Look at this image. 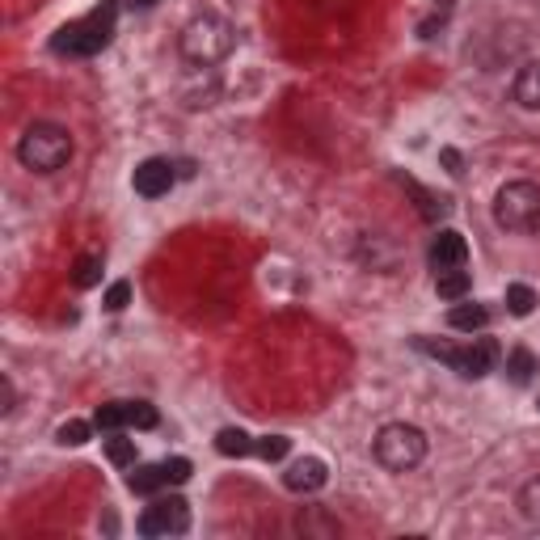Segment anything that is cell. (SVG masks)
Instances as JSON below:
<instances>
[{"label":"cell","mask_w":540,"mask_h":540,"mask_svg":"<svg viewBox=\"0 0 540 540\" xmlns=\"http://www.w3.org/2000/svg\"><path fill=\"white\" fill-rule=\"evenodd\" d=\"M181 59L186 64H199V68H211V64H220V59L233 56L236 47V26L228 17L220 13H199L190 26L181 30Z\"/></svg>","instance_id":"cell-1"},{"label":"cell","mask_w":540,"mask_h":540,"mask_svg":"<svg viewBox=\"0 0 540 540\" xmlns=\"http://www.w3.org/2000/svg\"><path fill=\"white\" fill-rule=\"evenodd\" d=\"M114 17H119V0H102L89 17L59 30L56 39H51V51L56 56H76V59H89L97 51H106L114 39Z\"/></svg>","instance_id":"cell-2"},{"label":"cell","mask_w":540,"mask_h":540,"mask_svg":"<svg viewBox=\"0 0 540 540\" xmlns=\"http://www.w3.org/2000/svg\"><path fill=\"white\" fill-rule=\"evenodd\" d=\"M17 161L30 173H56L72 161V136L59 123H30L17 139Z\"/></svg>","instance_id":"cell-3"},{"label":"cell","mask_w":540,"mask_h":540,"mask_svg":"<svg viewBox=\"0 0 540 540\" xmlns=\"http://www.w3.org/2000/svg\"><path fill=\"white\" fill-rule=\"evenodd\" d=\"M494 224L507 233H540V186L536 181H507L494 194Z\"/></svg>","instance_id":"cell-4"},{"label":"cell","mask_w":540,"mask_h":540,"mask_svg":"<svg viewBox=\"0 0 540 540\" xmlns=\"http://www.w3.org/2000/svg\"><path fill=\"white\" fill-rule=\"evenodd\" d=\"M372 452L388 473H410L427 456V435L418 427H410V422H388V427L376 430Z\"/></svg>","instance_id":"cell-5"},{"label":"cell","mask_w":540,"mask_h":540,"mask_svg":"<svg viewBox=\"0 0 540 540\" xmlns=\"http://www.w3.org/2000/svg\"><path fill=\"white\" fill-rule=\"evenodd\" d=\"M418 350H427V355H435V359H444L452 372L469 376V380H482V376L494 367V359H499V347L485 342V338H477V342H469V347H444V342H427V338H418Z\"/></svg>","instance_id":"cell-6"},{"label":"cell","mask_w":540,"mask_h":540,"mask_svg":"<svg viewBox=\"0 0 540 540\" xmlns=\"http://www.w3.org/2000/svg\"><path fill=\"white\" fill-rule=\"evenodd\" d=\"M186 527H190V502L178 499V494L156 499L139 515V536H181Z\"/></svg>","instance_id":"cell-7"},{"label":"cell","mask_w":540,"mask_h":540,"mask_svg":"<svg viewBox=\"0 0 540 540\" xmlns=\"http://www.w3.org/2000/svg\"><path fill=\"white\" fill-rule=\"evenodd\" d=\"M136 194H144V199H161V194H169V186H173V165H169L165 156H148V161H139L136 165Z\"/></svg>","instance_id":"cell-8"},{"label":"cell","mask_w":540,"mask_h":540,"mask_svg":"<svg viewBox=\"0 0 540 540\" xmlns=\"http://www.w3.org/2000/svg\"><path fill=\"white\" fill-rule=\"evenodd\" d=\"M325 460L321 456H305V460H296L288 473H283V485L288 490H296V494H313V490H321L325 485Z\"/></svg>","instance_id":"cell-9"},{"label":"cell","mask_w":540,"mask_h":540,"mask_svg":"<svg viewBox=\"0 0 540 540\" xmlns=\"http://www.w3.org/2000/svg\"><path fill=\"white\" fill-rule=\"evenodd\" d=\"M469 258V245H465V236L456 228H444V233L430 241V266L435 270H452V266H465Z\"/></svg>","instance_id":"cell-10"},{"label":"cell","mask_w":540,"mask_h":540,"mask_svg":"<svg viewBox=\"0 0 540 540\" xmlns=\"http://www.w3.org/2000/svg\"><path fill=\"white\" fill-rule=\"evenodd\" d=\"M511 97L524 111H540V59H532V64H524V68L515 72Z\"/></svg>","instance_id":"cell-11"},{"label":"cell","mask_w":540,"mask_h":540,"mask_svg":"<svg viewBox=\"0 0 540 540\" xmlns=\"http://www.w3.org/2000/svg\"><path fill=\"white\" fill-rule=\"evenodd\" d=\"M473 288V275L469 270H460V266H452V270H439L435 275V291L444 296V300H465Z\"/></svg>","instance_id":"cell-12"},{"label":"cell","mask_w":540,"mask_h":540,"mask_svg":"<svg viewBox=\"0 0 540 540\" xmlns=\"http://www.w3.org/2000/svg\"><path fill=\"white\" fill-rule=\"evenodd\" d=\"M447 325H452V330H465V333L485 330V325H490V308L485 305H456L447 313Z\"/></svg>","instance_id":"cell-13"},{"label":"cell","mask_w":540,"mask_h":540,"mask_svg":"<svg viewBox=\"0 0 540 540\" xmlns=\"http://www.w3.org/2000/svg\"><path fill=\"white\" fill-rule=\"evenodd\" d=\"M540 372V359L532 355V350L524 347H515L511 355H507V376H511L515 385H532V376Z\"/></svg>","instance_id":"cell-14"},{"label":"cell","mask_w":540,"mask_h":540,"mask_svg":"<svg viewBox=\"0 0 540 540\" xmlns=\"http://www.w3.org/2000/svg\"><path fill=\"white\" fill-rule=\"evenodd\" d=\"M253 447L258 444H253L241 427H224L220 435H216V452H220V456H250Z\"/></svg>","instance_id":"cell-15"},{"label":"cell","mask_w":540,"mask_h":540,"mask_svg":"<svg viewBox=\"0 0 540 540\" xmlns=\"http://www.w3.org/2000/svg\"><path fill=\"white\" fill-rule=\"evenodd\" d=\"M161 485H169L161 465H139V469L127 477V490H131V494H156Z\"/></svg>","instance_id":"cell-16"},{"label":"cell","mask_w":540,"mask_h":540,"mask_svg":"<svg viewBox=\"0 0 540 540\" xmlns=\"http://www.w3.org/2000/svg\"><path fill=\"white\" fill-rule=\"evenodd\" d=\"M72 283L76 288H93V283H102V253H81L76 262H72Z\"/></svg>","instance_id":"cell-17"},{"label":"cell","mask_w":540,"mask_h":540,"mask_svg":"<svg viewBox=\"0 0 540 540\" xmlns=\"http://www.w3.org/2000/svg\"><path fill=\"white\" fill-rule=\"evenodd\" d=\"M106 460L127 469V465H136V439H127L123 430H111V439H106Z\"/></svg>","instance_id":"cell-18"},{"label":"cell","mask_w":540,"mask_h":540,"mask_svg":"<svg viewBox=\"0 0 540 540\" xmlns=\"http://www.w3.org/2000/svg\"><path fill=\"white\" fill-rule=\"evenodd\" d=\"M93 427L97 430H123L127 427V402H106V405H97V414H93Z\"/></svg>","instance_id":"cell-19"},{"label":"cell","mask_w":540,"mask_h":540,"mask_svg":"<svg viewBox=\"0 0 540 540\" xmlns=\"http://www.w3.org/2000/svg\"><path fill=\"white\" fill-rule=\"evenodd\" d=\"M507 308H511V317H527L536 308V291L527 288V283H511L507 288Z\"/></svg>","instance_id":"cell-20"},{"label":"cell","mask_w":540,"mask_h":540,"mask_svg":"<svg viewBox=\"0 0 540 540\" xmlns=\"http://www.w3.org/2000/svg\"><path fill=\"white\" fill-rule=\"evenodd\" d=\"M89 430H93L89 422H81V418H72V422H64V427L56 430V439H59L64 447H81V444H89Z\"/></svg>","instance_id":"cell-21"},{"label":"cell","mask_w":540,"mask_h":540,"mask_svg":"<svg viewBox=\"0 0 540 540\" xmlns=\"http://www.w3.org/2000/svg\"><path fill=\"white\" fill-rule=\"evenodd\" d=\"M127 427L153 430V427H156V410H153L148 402H127Z\"/></svg>","instance_id":"cell-22"},{"label":"cell","mask_w":540,"mask_h":540,"mask_svg":"<svg viewBox=\"0 0 540 540\" xmlns=\"http://www.w3.org/2000/svg\"><path fill=\"white\" fill-rule=\"evenodd\" d=\"M262 460H283L291 452V439L288 435H266V439H258V447H253Z\"/></svg>","instance_id":"cell-23"},{"label":"cell","mask_w":540,"mask_h":540,"mask_svg":"<svg viewBox=\"0 0 540 540\" xmlns=\"http://www.w3.org/2000/svg\"><path fill=\"white\" fill-rule=\"evenodd\" d=\"M161 469H165V482L169 485H181V482H190V460L186 456H169V460H161Z\"/></svg>","instance_id":"cell-24"},{"label":"cell","mask_w":540,"mask_h":540,"mask_svg":"<svg viewBox=\"0 0 540 540\" xmlns=\"http://www.w3.org/2000/svg\"><path fill=\"white\" fill-rule=\"evenodd\" d=\"M127 305H131V283L119 279V283H111V291H106V308H111V313H123Z\"/></svg>","instance_id":"cell-25"},{"label":"cell","mask_w":540,"mask_h":540,"mask_svg":"<svg viewBox=\"0 0 540 540\" xmlns=\"http://www.w3.org/2000/svg\"><path fill=\"white\" fill-rule=\"evenodd\" d=\"M439 156H444L447 173H456V178H460V173H465V161H460V153H456V148H444V153H439Z\"/></svg>","instance_id":"cell-26"},{"label":"cell","mask_w":540,"mask_h":540,"mask_svg":"<svg viewBox=\"0 0 540 540\" xmlns=\"http://www.w3.org/2000/svg\"><path fill=\"white\" fill-rule=\"evenodd\" d=\"M0 388H4V414H9V410H13V380H9V376H4V380H0Z\"/></svg>","instance_id":"cell-27"},{"label":"cell","mask_w":540,"mask_h":540,"mask_svg":"<svg viewBox=\"0 0 540 540\" xmlns=\"http://www.w3.org/2000/svg\"><path fill=\"white\" fill-rule=\"evenodd\" d=\"M136 4H139V9H153V4H156V0H136Z\"/></svg>","instance_id":"cell-28"}]
</instances>
